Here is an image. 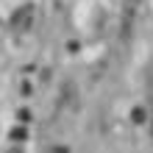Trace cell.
Instances as JSON below:
<instances>
[{"instance_id": "obj_1", "label": "cell", "mask_w": 153, "mask_h": 153, "mask_svg": "<svg viewBox=\"0 0 153 153\" xmlns=\"http://www.w3.org/2000/svg\"><path fill=\"white\" fill-rule=\"evenodd\" d=\"M31 17H33V8H20L14 17H11V25H17V28H28V22H31Z\"/></svg>"}]
</instances>
